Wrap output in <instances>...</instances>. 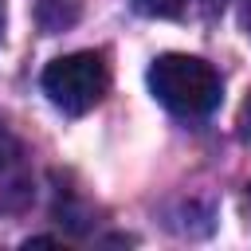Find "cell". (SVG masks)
Here are the masks:
<instances>
[{
  "instance_id": "obj_7",
  "label": "cell",
  "mask_w": 251,
  "mask_h": 251,
  "mask_svg": "<svg viewBox=\"0 0 251 251\" xmlns=\"http://www.w3.org/2000/svg\"><path fill=\"white\" fill-rule=\"evenodd\" d=\"M243 27H247V35H251V0H243Z\"/></svg>"
},
{
  "instance_id": "obj_5",
  "label": "cell",
  "mask_w": 251,
  "mask_h": 251,
  "mask_svg": "<svg viewBox=\"0 0 251 251\" xmlns=\"http://www.w3.org/2000/svg\"><path fill=\"white\" fill-rule=\"evenodd\" d=\"M239 126H243V133L251 137V94H247V102H243V110H239Z\"/></svg>"
},
{
  "instance_id": "obj_2",
  "label": "cell",
  "mask_w": 251,
  "mask_h": 251,
  "mask_svg": "<svg viewBox=\"0 0 251 251\" xmlns=\"http://www.w3.org/2000/svg\"><path fill=\"white\" fill-rule=\"evenodd\" d=\"M110 86V67L98 51H71L47 63L43 71V94L71 118L94 110L106 98Z\"/></svg>"
},
{
  "instance_id": "obj_8",
  "label": "cell",
  "mask_w": 251,
  "mask_h": 251,
  "mask_svg": "<svg viewBox=\"0 0 251 251\" xmlns=\"http://www.w3.org/2000/svg\"><path fill=\"white\" fill-rule=\"evenodd\" d=\"M0 31H4V12H0Z\"/></svg>"
},
{
  "instance_id": "obj_1",
  "label": "cell",
  "mask_w": 251,
  "mask_h": 251,
  "mask_svg": "<svg viewBox=\"0 0 251 251\" xmlns=\"http://www.w3.org/2000/svg\"><path fill=\"white\" fill-rule=\"evenodd\" d=\"M149 90L165 110H173L180 118H200L220 106V75L212 71V63H204L196 55H180V51L153 59Z\"/></svg>"
},
{
  "instance_id": "obj_3",
  "label": "cell",
  "mask_w": 251,
  "mask_h": 251,
  "mask_svg": "<svg viewBox=\"0 0 251 251\" xmlns=\"http://www.w3.org/2000/svg\"><path fill=\"white\" fill-rule=\"evenodd\" d=\"M78 12H82L78 0H35V24L43 35H59V31L75 27Z\"/></svg>"
},
{
  "instance_id": "obj_6",
  "label": "cell",
  "mask_w": 251,
  "mask_h": 251,
  "mask_svg": "<svg viewBox=\"0 0 251 251\" xmlns=\"http://www.w3.org/2000/svg\"><path fill=\"white\" fill-rule=\"evenodd\" d=\"M243 216H247V224H251V184H247V192H243Z\"/></svg>"
},
{
  "instance_id": "obj_4",
  "label": "cell",
  "mask_w": 251,
  "mask_h": 251,
  "mask_svg": "<svg viewBox=\"0 0 251 251\" xmlns=\"http://www.w3.org/2000/svg\"><path fill=\"white\" fill-rule=\"evenodd\" d=\"M141 8L149 16H180L188 8V0H141Z\"/></svg>"
}]
</instances>
